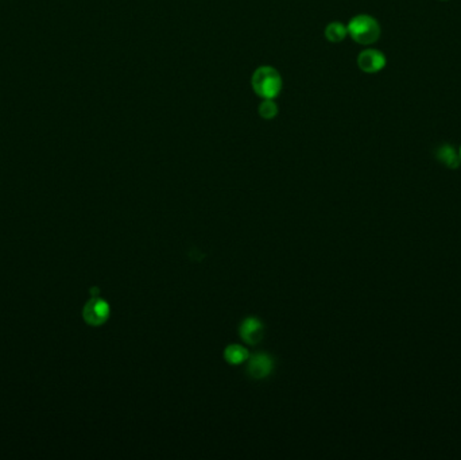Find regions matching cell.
Masks as SVG:
<instances>
[{"instance_id":"7a4b0ae2","label":"cell","mask_w":461,"mask_h":460,"mask_svg":"<svg viewBox=\"0 0 461 460\" xmlns=\"http://www.w3.org/2000/svg\"><path fill=\"white\" fill-rule=\"evenodd\" d=\"M348 36L359 45H372L381 37V24L371 15L360 14L350 20Z\"/></svg>"},{"instance_id":"8992f818","label":"cell","mask_w":461,"mask_h":460,"mask_svg":"<svg viewBox=\"0 0 461 460\" xmlns=\"http://www.w3.org/2000/svg\"><path fill=\"white\" fill-rule=\"evenodd\" d=\"M240 336L250 345H255L263 336V324L258 319H247L240 326Z\"/></svg>"},{"instance_id":"5b68a950","label":"cell","mask_w":461,"mask_h":460,"mask_svg":"<svg viewBox=\"0 0 461 460\" xmlns=\"http://www.w3.org/2000/svg\"><path fill=\"white\" fill-rule=\"evenodd\" d=\"M271 370H273V361L266 354L255 355L248 364V374L255 380L266 378L271 373Z\"/></svg>"},{"instance_id":"8fae6325","label":"cell","mask_w":461,"mask_h":460,"mask_svg":"<svg viewBox=\"0 0 461 460\" xmlns=\"http://www.w3.org/2000/svg\"><path fill=\"white\" fill-rule=\"evenodd\" d=\"M459 155H460V159H461V148H460V152H459Z\"/></svg>"},{"instance_id":"9c48e42d","label":"cell","mask_w":461,"mask_h":460,"mask_svg":"<svg viewBox=\"0 0 461 460\" xmlns=\"http://www.w3.org/2000/svg\"><path fill=\"white\" fill-rule=\"evenodd\" d=\"M225 361L231 364H240L244 362L248 358V352L244 347L241 345H229L225 352H224Z\"/></svg>"},{"instance_id":"277c9868","label":"cell","mask_w":461,"mask_h":460,"mask_svg":"<svg viewBox=\"0 0 461 460\" xmlns=\"http://www.w3.org/2000/svg\"><path fill=\"white\" fill-rule=\"evenodd\" d=\"M388 59L381 50L366 49L357 56V66L366 73H378L385 69Z\"/></svg>"},{"instance_id":"ba28073f","label":"cell","mask_w":461,"mask_h":460,"mask_svg":"<svg viewBox=\"0 0 461 460\" xmlns=\"http://www.w3.org/2000/svg\"><path fill=\"white\" fill-rule=\"evenodd\" d=\"M324 34H325V38L328 39L329 42L339 43L348 36V30H347V26H344L341 22H331L325 27Z\"/></svg>"},{"instance_id":"6da1fadb","label":"cell","mask_w":461,"mask_h":460,"mask_svg":"<svg viewBox=\"0 0 461 460\" xmlns=\"http://www.w3.org/2000/svg\"><path fill=\"white\" fill-rule=\"evenodd\" d=\"M251 85L254 92L262 99H276L279 96L283 81L276 68L263 65L255 69L251 77Z\"/></svg>"},{"instance_id":"7c38bea8","label":"cell","mask_w":461,"mask_h":460,"mask_svg":"<svg viewBox=\"0 0 461 460\" xmlns=\"http://www.w3.org/2000/svg\"><path fill=\"white\" fill-rule=\"evenodd\" d=\"M441 1H445V0H441Z\"/></svg>"},{"instance_id":"3957f363","label":"cell","mask_w":461,"mask_h":460,"mask_svg":"<svg viewBox=\"0 0 461 460\" xmlns=\"http://www.w3.org/2000/svg\"><path fill=\"white\" fill-rule=\"evenodd\" d=\"M83 316L90 326H101L107 322L110 316V306L104 300L99 297H93L85 304Z\"/></svg>"},{"instance_id":"30bf717a","label":"cell","mask_w":461,"mask_h":460,"mask_svg":"<svg viewBox=\"0 0 461 460\" xmlns=\"http://www.w3.org/2000/svg\"><path fill=\"white\" fill-rule=\"evenodd\" d=\"M259 115L266 120H271L278 115V104L274 99H263L259 104Z\"/></svg>"},{"instance_id":"52a82bcc","label":"cell","mask_w":461,"mask_h":460,"mask_svg":"<svg viewBox=\"0 0 461 460\" xmlns=\"http://www.w3.org/2000/svg\"><path fill=\"white\" fill-rule=\"evenodd\" d=\"M436 158L451 169H456L461 162L460 155L456 153V150L451 145H446V143L439 148V150L436 153Z\"/></svg>"}]
</instances>
